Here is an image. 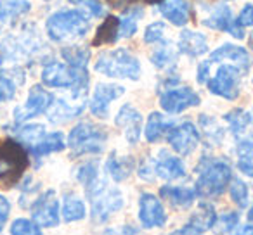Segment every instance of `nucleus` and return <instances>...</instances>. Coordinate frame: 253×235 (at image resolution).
I'll use <instances>...</instances> for the list:
<instances>
[{
    "instance_id": "obj_24",
    "label": "nucleus",
    "mask_w": 253,
    "mask_h": 235,
    "mask_svg": "<svg viewBox=\"0 0 253 235\" xmlns=\"http://www.w3.org/2000/svg\"><path fill=\"white\" fill-rule=\"evenodd\" d=\"M132 169H134V159L120 156L118 152H111L108 161H106V171L115 182H122V180L128 178Z\"/></svg>"
},
{
    "instance_id": "obj_13",
    "label": "nucleus",
    "mask_w": 253,
    "mask_h": 235,
    "mask_svg": "<svg viewBox=\"0 0 253 235\" xmlns=\"http://www.w3.org/2000/svg\"><path fill=\"white\" fill-rule=\"evenodd\" d=\"M203 25L211 30L231 33V35L238 40L245 38V28L236 25V19H234V16H232L231 7L225 4L215 5V7L210 11V14L203 19Z\"/></svg>"
},
{
    "instance_id": "obj_42",
    "label": "nucleus",
    "mask_w": 253,
    "mask_h": 235,
    "mask_svg": "<svg viewBox=\"0 0 253 235\" xmlns=\"http://www.w3.org/2000/svg\"><path fill=\"white\" fill-rule=\"evenodd\" d=\"M11 234L12 235H42L39 225L35 221L25 220V218H19L12 223L11 227Z\"/></svg>"
},
{
    "instance_id": "obj_27",
    "label": "nucleus",
    "mask_w": 253,
    "mask_h": 235,
    "mask_svg": "<svg viewBox=\"0 0 253 235\" xmlns=\"http://www.w3.org/2000/svg\"><path fill=\"white\" fill-rule=\"evenodd\" d=\"M144 16V11L141 7H130L126 9L125 14L120 18V26H118V38H130L137 33L139 21Z\"/></svg>"
},
{
    "instance_id": "obj_9",
    "label": "nucleus",
    "mask_w": 253,
    "mask_h": 235,
    "mask_svg": "<svg viewBox=\"0 0 253 235\" xmlns=\"http://www.w3.org/2000/svg\"><path fill=\"white\" fill-rule=\"evenodd\" d=\"M245 73L238 66L232 64H220L211 78H208V90L213 95H218L227 101H234L239 95V78Z\"/></svg>"
},
{
    "instance_id": "obj_15",
    "label": "nucleus",
    "mask_w": 253,
    "mask_h": 235,
    "mask_svg": "<svg viewBox=\"0 0 253 235\" xmlns=\"http://www.w3.org/2000/svg\"><path fill=\"white\" fill-rule=\"evenodd\" d=\"M115 123L118 128L123 130L126 142L128 144H137L141 138V128H142V116L134 105L125 104L118 111L115 118Z\"/></svg>"
},
{
    "instance_id": "obj_4",
    "label": "nucleus",
    "mask_w": 253,
    "mask_h": 235,
    "mask_svg": "<svg viewBox=\"0 0 253 235\" xmlns=\"http://www.w3.org/2000/svg\"><path fill=\"white\" fill-rule=\"evenodd\" d=\"M108 140L106 130L99 125L88 123H78L73 130L70 132L68 137V145L71 149V156H88V154H99L102 152Z\"/></svg>"
},
{
    "instance_id": "obj_12",
    "label": "nucleus",
    "mask_w": 253,
    "mask_h": 235,
    "mask_svg": "<svg viewBox=\"0 0 253 235\" xmlns=\"http://www.w3.org/2000/svg\"><path fill=\"white\" fill-rule=\"evenodd\" d=\"M32 216L39 225L52 228L59 223V201L54 190L43 192L32 206Z\"/></svg>"
},
{
    "instance_id": "obj_32",
    "label": "nucleus",
    "mask_w": 253,
    "mask_h": 235,
    "mask_svg": "<svg viewBox=\"0 0 253 235\" xmlns=\"http://www.w3.org/2000/svg\"><path fill=\"white\" fill-rule=\"evenodd\" d=\"M225 123L229 125L231 132L234 135H241L246 128L252 125V118H250V112L243 111V109H232L227 114L224 116Z\"/></svg>"
},
{
    "instance_id": "obj_21",
    "label": "nucleus",
    "mask_w": 253,
    "mask_h": 235,
    "mask_svg": "<svg viewBox=\"0 0 253 235\" xmlns=\"http://www.w3.org/2000/svg\"><path fill=\"white\" fill-rule=\"evenodd\" d=\"M179 50L184 56L200 57L208 52V40L200 32L182 30V33L179 35Z\"/></svg>"
},
{
    "instance_id": "obj_14",
    "label": "nucleus",
    "mask_w": 253,
    "mask_h": 235,
    "mask_svg": "<svg viewBox=\"0 0 253 235\" xmlns=\"http://www.w3.org/2000/svg\"><path fill=\"white\" fill-rule=\"evenodd\" d=\"M125 94V88L116 83H99L90 99V112L95 118H108L109 104Z\"/></svg>"
},
{
    "instance_id": "obj_48",
    "label": "nucleus",
    "mask_w": 253,
    "mask_h": 235,
    "mask_svg": "<svg viewBox=\"0 0 253 235\" xmlns=\"http://www.w3.org/2000/svg\"><path fill=\"white\" fill-rule=\"evenodd\" d=\"M180 235H203V234H201L200 228H196L194 225L189 223V225H186L182 230H180Z\"/></svg>"
},
{
    "instance_id": "obj_39",
    "label": "nucleus",
    "mask_w": 253,
    "mask_h": 235,
    "mask_svg": "<svg viewBox=\"0 0 253 235\" xmlns=\"http://www.w3.org/2000/svg\"><path fill=\"white\" fill-rule=\"evenodd\" d=\"M167 28L162 21H155L151 25H148V28L144 30V42L146 43H155V45H160V43L167 42Z\"/></svg>"
},
{
    "instance_id": "obj_46",
    "label": "nucleus",
    "mask_w": 253,
    "mask_h": 235,
    "mask_svg": "<svg viewBox=\"0 0 253 235\" xmlns=\"http://www.w3.org/2000/svg\"><path fill=\"white\" fill-rule=\"evenodd\" d=\"M139 176L148 182H153L155 180V161H146L144 165L139 168Z\"/></svg>"
},
{
    "instance_id": "obj_53",
    "label": "nucleus",
    "mask_w": 253,
    "mask_h": 235,
    "mask_svg": "<svg viewBox=\"0 0 253 235\" xmlns=\"http://www.w3.org/2000/svg\"><path fill=\"white\" fill-rule=\"evenodd\" d=\"M250 45H252V49H253V33H252V38H250Z\"/></svg>"
},
{
    "instance_id": "obj_3",
    "label": "nucleus",
    "mask_w": 253,
    "mask_h": 235,
    "mask_svg": "<svg viewBox=\"0 0 253 235\" xmlns=\"http://www.w3.org/2000/svg\"><path fill=\"white\" fill-rule=\"evenodd\" d=\"M42 81L43 85L52 88H70L73 90V95L85 97L88 85L87 69L73 67L66 63H47L42 69Z\"/></svg>"
},
{
    "instance_id": "obj_5",
    "label": "nucleus",
    "mask_w": 253,
    "mask_h": 235,
    "mask_svg": "<svg viewBox=\"0 0 253 235\" xmlns=\"http://www.w3.org/2000/svg\"><path fill=\"white\" fill-rule=\"evenodd\" d=\"M28 151L18 140L0 142V182L5 185H12L28 166Z\"/></svg>"
},
{
    "instance_id": "obj_38",
    "label": "nucleus",
    "mask_w": 253,
    "mask_h": 235,
    "mask_svg": "<svg viewBox=\"0 0 253 235\" xmlns=\"http://www.w3.org/2000/svg\"><path fill=\"white\" fill-rule=\"evenodd\" d=\"M77 178L80 180V183L85 187V190L90 189L94 183H97L99 180V169L94 163H85L84 166H80L77 171Z\"/></svg>"
},
{
    "instance_id": "obj_43",
    "label": "nucleus",
    "mask_w": 253,
    "mask_h": 235,
    "mask_svg": "<svg viewBox=\"0 0 253 235\" xmlns=\"http://www.w3.org/2000/svg\"><path fill=\"white\" fill-rule=\"evenodd\" d=\"M236 25L246 28V26H253V4H246L245 7L239 11L238 18H236Z\"/></svg>"
},
{
    "instance_id": "obj_49",
    "label": "nucleus",
    "mask_w": 253,
    "mask_h": 235,
    "mask_svg": "<svg viewBox=\"0 0 253 235\" xmlns=\"http://www.w3.org/2000/svg\"><path fill=\"white\" fill-rule=\"evenodd\" d=\"M236 235H253V225H246Z\"/></svg>"
},
{
    "instance_id": "obj_40",
    "label": "nucleus",
    "mask_w": 253,
    "mask_h": 235,
    "mask_svg": "<svg viewBox=\"0 0 253 235\" xmlns=\"http://www.w3.org/2000/svg\"><path fill=\"white\" fill-rule=\"evenodd\" d=\"M231 199L234 201V204H238L239 207H246L248 204V187L241 178H234L231 182Z\"/></svg>"
},
{
    "instance_id": "obj_54",
    "label": "nucleus",
    "mask_w": 253,
    "mask_h": 235,
    "mask_svg": "<svg viewBox=\"0 0 253 235\" xmlns=\"http://www.w3.org/2000/svg\"><path fill=\"white\" fill-rule=\"evenodd\" d=\"M250 118H252V123H253V109H252V112H250Z\"/></svg>"
},
{
    "instance_id": "obj_1",
    "label": "nucleus",
    "mask_w": 253,
    "mask_h": 235,
    "mask_svg": "<svg viewBox=\"0 0 253 235\" xmlns=\"http://www.w3.org/2000/svg\"><path fill=\"white\" fill-rule=\"evenodd\" d=\"M90 30L88 16L84 11H59L49 16L45 32L52 42H73L80 40Z\"/></svg>"
},
{
    "instance_id": "obj_35",
    "label": "nucleus",
    "mask_w": 253,
    "mask_h": 235,
    "mask_svg": "<svg viewBox=\"0 0 253 235\" xmlns=\"http://www.w3.org/2000/svg\"><path fill=\"white\" fill-rule=\"evenodd\" d=\"M175 61H177V54H175V50H173V47L170 45V42L160 43L158 49L153 50V54H151V63L155 64L156 67H160V69L172 66V64H175Z\"/></svg>"
},
{
    "instance_id": "obj_25",
    "label": "nucleus",
    "mask_w": 253,
    "mask_h": 235,
    "mask_svg": "<svg viewBox=\"0 0 253 235\" xmlns=\"http://www.w3.org/2000/svg\"><path fill=\"white\" fill-rule=\"evenodd\" d=\"M173 125H175L173 121L167 120L165 116L160 114V112H151V114H149L148 125H146V140L151 142V144L162 140L163 135L169 134Z\"/></svg>"
},
{
    "instance_id": "obj_45",
    "label": "nucleus",
    "mask_w": 253,
    "mask_h": 235,
    "mask_svg": "<svg viewBox=\"0 0 253 235\" xmlns=\"http://www.w3.org/2000/svg\"><path fill=\"white\" fill-rule=\"evenodd\" d=\"M9 213H11V204L4 196H0V232H2L4 225L7 223Z\"/></svg>"
},
{
    "instance_id": "obj_6",
    "label": "nucleus",
    "mask_w": 253,
    "mask_h": 235,
    "mask_svg": "<svg viewBox=\"0 0 253 235\" xmlns=\"http://www.w3.org/2000/svg\"><path fill=\"white\" fill-rule=\"evenodd\" d=\"M87 196L92 204V218L95 223H104L113 213L123 206V196L118 189L108 187L102 180L87 189Z\"/></svg>"
},
{
    "instance_id": "obj_44",
    "label": "nucleus",
    "mask_w": 253,
    "mask_h": 235,
    "mask_svg": "<svg viewBox=\"0 0 253 235\" xmlns=\"http://www.w3.org/2000/svg\"><path fill=\"white\" fill-rule=\"evenodd\" d=\"M84 7L87 9L88 14L94 16V18H102V16H104V5H102L99 0H88Z\"/></svg>"
},
{
    "instance_id": "obj_31",
    "label": "nucleus",
    "mask_w": 253,
    "mask_h": 235,
    "mask_svg": "<svg viewBox=\"0 0 253 235\" xmlns=\"http://www.w3.org/2000/svg\"><path fill=\"white\" fill-rule=\"evenodd\" d=\"M215 221H217V214H215L213 206L208 202H201L200 206H198L196 213H194L193 218H191V225L200 228L201 232L211 228L215 225Z\"/></svg>"
},
{
    "instance_id": "obj_47",
    "label": "nucleus",
    "mask_w": 253,
    "mask_h": 235,
    "mask_svg": "<svg viewBox=\"0 0 253 235\" xmlns=\"http://www.w3.org/2000/svg\"><path fill=\"white\" fill-rule=\"evenodd\" d=\"M210 67H211V63L210 61H205V63H201L200 66H198V81L200 83H205V81L210 78Z\"/></svg>"
},
{
    "instance_id": "obj_28",
    "label": "nucleus",
    "mask_w": 253,
    "mask_h": 235,
    "mask_svg": "<svg viewBox=\"0 0 253 235\" xmlns=\"http://www.w3.org/2000/svg\"><path fill=\"white\" fill-rule=\"evenodd\" d=\"M238 154V168L246 176H253V134L243 138L236 147Z\"/></svg>"
},
{
    "instance_id": "obj_19",
    "label": "nucleus",
    "mask_w": 253,
    "mask_h": 235,
    "mask_svg": "<svg viewBox=\"0 0 253 235\" xmlns=\"http://www.w3.org/2000/svg\"><path fill=\"white\" fill-rule=\"evenodd\" d=\"M158 11L173 26H186L191 18V5L187 0H160Z\"/></svg>"
},
{
    "instance_id": "obj_50",
    "label": "nucleus",
    "mask_w": 253,
    "mask_h": 235,
    "mask_svg": "<svg viewBox=\"0 0 253 235\" xmlns=\"http://www.w3.org/2000/svg\"><path fill=\"white\" fill-rule=\"evenodd\" d=\"M68 2H70V4H73V5H82V7H84L88 0H68Z\"/></svg>"
},
{
    "instance_id": "obj_23",
    "label": "nucleus",
    "mask_w": 253,
    "mask_h": 235,
    "mask_svg": "<svg viewBox=\"0 0 253 235\" xmlns=\"http://www.w3.org/2000/svg\"><path fill=\"white\" fill-rule=\"evenodd\" d=\"M160 196L165 201H169L172 206L175 207H189L191 204L196 199V190L189 189V187H172V185H165L160 190Z\"/></svg>"
},
{
    "instance_id": "obj_11",
    "label": "nucleus",
    "mask_w": 253,
    "mask_h": 235,
    "mask_svg": "<svg viewBox=\"0 0 253 235\" xmlns=\"http://www.w3.org/2000/svg\"><path fill=\"white\" fill-rule=\"evenodd\" d=\"M167 140L177 154L187 156L200 144V134L191 121H186L182 125H173L167 134Z\"/></svg>"
},
{
    "instance_id": "obj_41",
    "label": "nucleus",
    "mask_w": 253,
    "mask_h": 235,
    "mask_svg": "<svg viewBox=\"0 0 253 235\" xmlns=\"http://www.w3.org/2000/svg\"><path fill=\"white\" fill-rule=\"evenodd\" d=\"M239 223V214L238 213H225L222 214L220 218H218L217 221H215V232H217L218 235H224V234H229V232H232L236 227H238Z\"/></svg>"
},
{
    "instance_id": "obj_20",
    "label": "nucleus",
    "mask_w": 253,
    "mask_h": 235,
    "mask_svg": "<svg viewBox=\"0 0 253 235\" xmlns=\"http://www.w3.org/2000/svg\"><path fill=\"white\" fill-rule=\"evenodd\" d=\"M155 173L156 176L170 182V180L182 178L186 175V168H184V163L179 158L169 154L167 151H162L158 158L155 159Z\"/></svg>"
},
{
    "instance_id": "obj_55",
    "label": "nucleus",
    "mask_w": 253,
    "mask_h": 235,
    "mask_svg": "<svg viewBox=\"0 0 253 235\" xmlns=\"http://www.w3.org/2000/svg\"><path fill=\"white\" fill-rule=\"evenodd\" d=\"M170 235H180V230L179 232H173V234H170Z\"/></svg>"
},
{
    "instance_id": "obj_8",
    "label": "nucleus",
    "mask_w": 253,
    "mask_h": 235,
    "mask_svg": "<svg viewBox=\"0 0 253 235\" xmlns=\"http://www.w3.org/2000/svg\"><path fill=\"white\" fill-rule=\"evenodd\" d=\"M167 85L169 87L160 94V104H162L163 111H167L169 114H179L201 102L200 95L191 90L189 87H182L175 80L167 81Z\"/></svg>"
},
{
    "instance_id": "obj_22",
    "label": "nucleus",
    "mask_w": 253,
    "mask_h": 235,
    "mask_svg": "<svg viewBox=\"0 0 253 235\" xmlns=\"http://www.w3.org/2000/svg\"><path fill=\"white\" fill-rule=\"evenodd\" d=\"M32 9L30 0H0V23L14 25Z\"/></svg>"
},
{
    "instance_id": "obj_18",
    "label": "nucleus",
    "mask_w": 253,
    "mask_h": 235,
    "mask_svg": "<svg viewBox=\"0 0 253 235\" xmlns=\"http://www.w3.org/2000/svg\"><path fill=\"white\" fill-rule=\"evenodd\" d=\"M73 97H75L73 102L66 101V99H57V101L54 99L52 105H50L49 111H47L49 112V120L52 121V123H66V121L77 118V116L84 111L85 97H77V95H73Z\"/></svg>"
},
{
    "instance_id": "obj_34",
    "label": "nucleus",
    "mask_w": 253,
    "mask_h": 235,
    "mask_svg": "<svg viewBox=\"0 0 253 235\" xmlns=\"http://www.w3.org/2000/svg\"><path fill=\"white\" fill-rule=\"evenodd\" d=\"M61 56H63L66 64H70L73 67H80V69H85L88 59H90V52H88V49H84V47H64L61 50Z\"/></svg>"
},
{
    "instance_id": "obj_51",
    "label": "nucleus",
    "mask_w": 253,
    "mask_h": 235,
    "mask_svg": "<svg viewBox=\"0 0 253 235\" xmlns=\"http://www.w3.org/2000/svg\"><path fill=\"white\" fill-rule=\"evenodd\" d=\"M111 2L115 5H122V4H125V2H130V0H111Z\"/></svg>"
},
{
    "instance_id": "obj_37",
    "label": "nucleus",
    "mask_w": 253,
    "mask_h": 235,
    "mask_svg": "<svg viewBox=\"0 0 253 235\" xmlns=\"http://www.w3.org/2000/svg\"><path fill=\"white\" fill-rule=\"evenodd\" d=\"M200 125H201V128H203L205 134H207L208 140L218 144V142L224 138V130H222L220 125L215 121V118L207 116V114H201L200 116Z\"/></svg>"
},
{
    "instance_id": "obj_2",
    "label": "nucleus",
    "mask_w": 253,
    "mask_h": 235,
    "mask_svg": "<svg viewBox=\"0 0 253 235\" xmlns=\"http://www.w3.org/2000/svg\"><path fill=\"white\" fill-rule=\"evenodd\" d=\"M95 71L109 78H123V80H139L142 67L139 59L126 49H115L101 52L95 61Z\"/></svg>"
},
{
    "instance_id": "obj_16",
    "label": "nucleus",
    "mask_w": 253,
    "mask_h": 235,
    "mask_svg": "<svg viewBox=\"0 0 253 235\" xmlns=\"http://www.w3.org/2000/svg\"><path fill=\"white\" fill-rule=\"evenodd\" d=\"M139 220L144 228L163 227L167 221V214L158 197L153 194H142L139 199Z\"/></svg>"
},
{
    "instance_id": "obj_10",
    "label": "nucleus",
    "mask_w": 253,
    "mask_h": 235,
    "mask_svg": "<svg viewBox=\"0 0 253 235\" xmlns=\"http://www.w3.org/2000/svg\"><path fill=\"white\" fill-rule=\"evenodd\" d=\"M52 102H54V95L50 92H47L40 85L32 87L25 104L14 109L16 123H23V121L30 120V118H35V116L47 112L50 105H52Z\"/></svg>"
},
{
    "instance_id": "obj_7",
    "label": "nucleus",
    "mask_w": 253,
    "mask_h": 235,
    "mask_svg": "<svg viewBox=\"0 0 253 235\" xmlns=\"http://www.w3.org/2000/svg\"><path fill=\"white\" fill-rule=\"evenodd\" d=\"M231 168L224 161H211L205 168L200 169V176L196 180V194L201 197L220 196L225 187L231 182Z\"/></svg>"
},
{
    "instance_id": "obj_52",
    "label": "nucleus",
    "mask_w": 253,
    "mask_h": 235,
    "mask_svg": "<svg viewBox=\"0 0 253 235\" xmlns=\"http://www.w3.org/2000/svg\"><path fill=\"white\" fill-rule=\"evenodd\" d=\"M248 218L253 221V206H252V209H250V213H248Z\"/></svg>"
},
{
    "instance_id": "obj_33",
    "label": "nucleus",
    "mask_w": 253,
    "mask_h": 235,
    "mask_svg": "<svg viewBox=\"0 0 253 235\" xmlns=\"http://www.w3.org/2000/svg\"><path fill=\"white\" fill-rule=\"evenodd\" d=\"M63 216L66 221H78L85 218V204L75 194H68L64 197V206H63Z\"/></svg>"
},
{
    "instance_id": "obj_30",
    "label": "nucleus",
    "mask_w": 253,
    "mask_h": 235,
    "mask_svg": "<svg viewBox=\"0 0 253 235\" xmlns=\"http://www.w3.org/2000/svg\"><path fill=\"white\" fill-rule=\"evenodd\" d=\"M118 26H120V19L115 18V16H108L104 19V23L99 26L94 45H104V43L116 42L118 40Z\"/></svg>"
},
{
    "instance_id": "obj_26",
    "label": "nucleus",
    "mask_w": 253,
    "mask_h": 235,
    "mask_svg": "<svg viewBox=\"0 0 253 235\" xmlns=\"http://www.w3.org/2000/svg\"><path fill=\"white\" fill-rule=\"evenodd\" d=\"M64 135L61 132H54V134H45V137L35 145V147L30 149V154L33 158H42V156L52 154V152H59L64 149Z\"/></svg>"
},
{
    "instance_id": "obj_17",
    "label": "nucleus",
    "mask_w": 253,
    "mask_h": 235,
    "mask_svg": "<svg viewBox=\"0 0 253 235\" xmlns=\"http://www.w3.org/2000/svg\"><path fill=\"white\" fill-rule=\"evenodd\" d=\"M211 64H232V66H238L239 69H243L246 73L250 67V54L246 52V49L234 43H224L218 49H215L213 52L208 57Z\"/></svg>"
},
{
    "instance_id": "obj_29",
    "label": "nucleus",
    "mask_w": 253,
    "mask_h": 235,
    "mask_svg": "<svg viewBox=\"0 0 253 235\" xmlns=\"http://www.w3.org/2000/svg\"><path fill=\"white\" fill-rule=\"evenodd\" d=\"M16 138L18 142H21L26 147V151H30L32 147H35L43 137H45V128L43 125H25V127H19L16 130Z\"/></svg>"
},
{
    "instance_id": "obj_36",
    "label": "nucleus",
    "mask_w": 253,
    "mask_h": 235,
    "mask_svg": "<svg viewBox=\"0 0 253 235\" xmlns=\"http://www.w3.org/2000/svg\"><path fill=\"white\" fill-rule=\"evenodd\" d=\"M16 69H11L9 73H0V102H7L12 101L16 95V85L14 81Z\"/></svg>"
}]
</instances>
